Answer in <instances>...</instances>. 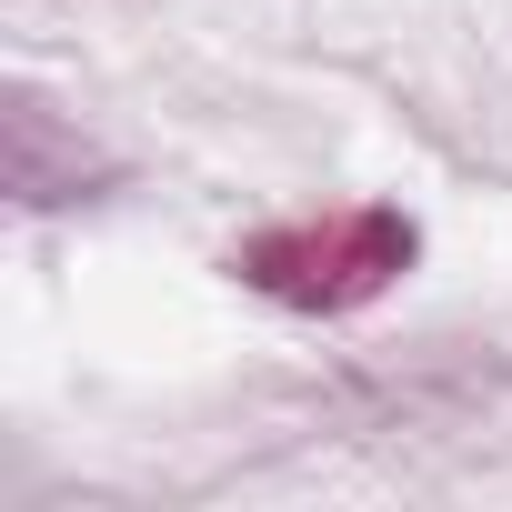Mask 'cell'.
<instances>
[{
	"mask_svg": "<svg viewBox=\"0 0 512 512\" xmlns=\"http://www.w3.org/2000/svg\"><path fill=\"white\" fill-rule=\"evenodd\" d=\"M251 292H272L292 312H362L412 272V221L362 201V211H322V221H282V231H251L241 262Z\"/></svg>",
	"mask_w": 512,
	"mask_h": 512,
	"instance_id": "6da1fadb",
	"label": "cell"
}]
</instances>
